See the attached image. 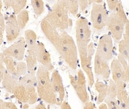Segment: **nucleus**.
<instances>
[{
    "label": "nucleus",
    "instance_id": "f257e3e1",
    "mask_svg": "<svg viewBox=\"0 0 129 109\" xmlns=\"http://www.w3.org/2000/svg\"><path fill=\"white\" fill-rule=\"evenodd\" d=\"M41 28L47 39L54 46L67 65L74 70L78 64V49L71 36L65 30H58L44 18L41 22Z\"/></svg>",
    "mask_w": 129,
    "mask_h": 109
},
{
    "label": "nucleus",
    "instance_id": "f03ea898",
    "mask_svg": "<svg viewBox=\"0 0 129 109\" xmlns=\"http://www.w3.org/2000/svg\"><path fill=\"white\" fill-rule=\"evenodd\" d=\"M36 76V87L39 97L49 104H57V95L53 89L49 70L40 65L37 69Z\"/></svg>",
    "mask_w": 129,
    "mask_h": 109
},
{
    "label": "nucleus",
    "instance_id": "7ed1b4c3",
    "mask_svg": "<svg viewBox=\"0 0 129 109\" xmlns=\"http://www.w3.org/2000/svg\"><path fill=\"white\" fill-rule=\"evenodd\" d=\"M45 19L58 30H64L72 25V21L69 18L68 11L64 6L63 0L56 1Z\"/></svg>",
    "mask_w": 129,
    "mask_h": 109
},
{
    "label": "nucleus",
    "instance_id": "20e7f679",
    "mask_svg": "<svg viewBox=\"0 0 129 109\" xmlns=\"http://www.w3.org/2000/svg\"><path fill=\"white\" fill-rule=\"evenodd\" d=\"M77 49L80 56L81 67L87 76L88 85L92 86L94 84V75L91 67V60L95 52L94 44L93 42H90L87 48H78Z\"/></svg>",
    "mask_w": 129,
    "mask_h": 109
},
{
    "label": "nucleus",
    "instance_id": "39448f33",
    "mask_svg": "<svg viewBox=\"0 0 129 109\" xmlns=\"http://www.w3.org/2000/svg\"><path fill=\"white\" fill-rule=\"evenodd\" d=\"M75 29L77 49L87 48L91 38V30L87 19L80 17L75 23Z\"/></svg>",
    "mask_w": 129,
    "mask_h": 109
},
{
    "label": "nucleus",
    "instance_id": "423d86ee",
    "mask_svg": "<svg viewBox=\"0 0 129 109\" xmlns=\"http://www.w3.org/2000/svg\"><path fill=\"white\" fill-rule=\"evenodd\" d=\"M108 17V13L104 4L96 3L92 4L90 20L93 28L98 30L103 29L106 26Z\"/></svg>",
    "mask_w": 129,
    "mask_h": 109
},
{
    "label": "nucleus",
    "instance_id": "0eeeda50",
    "mask_svg": "<svg viewBox=\"0 0 129 109\" xmlns=\"http://www.w3.org/2000/svg\"><path fill=\"white\" fill-rule=\"evenodd\" d=\"M69 78L71 84L81 102L85 104L89 101V95L86 88V79L83 71L79 69L77 72V76L70 75Z\"/></svg>",
    "mask_w": 129,
    "mask_h": 109
},
{
    "label": "nucleus",
    "instance_id": "6e6552de",
    "mask_svg": "<svg viewBox=\"0 0 129 109\" xmlns=\"http://www.w3.org/2000/svg\"><path fill=\"white\" fill-rule=\"evenodd\" d=\"M110 69L112 73V79L117 86V92L125 89L126 83H127L126 75L121 64L117 59L112 60Z\"/></svg>",
    "mask_w": 129,
    "mask_h": 109
},
{
    "label": "nucleus",
    "instance_id": "1a4fd4ad",
    "mask_svg": "<svg viewBox=\"0 0 129 109\" xmlns=\"http://www.w3.org/2000/svg\"><path fill=\"white\" fill-rule=\"evenodd\" d=\"M106 26L110 32L111 37L114 41H120L122 39L125 25L118 18L114 12L111 13L109 16Z\"/></svg>",
    "mask_w": 129,
    "mask_h": 109
},
{
    "label": "nucleus",
    "instance_id": "9d476101",
    "mask_svg": "<svg viewBox=\"0 0 129 109\" xmlns=\"http://www.w3.org/2000/svg\"><path fill=\"white\" fill-rule=\"evenodd\" d=\"M96 54L108 62L112 59L113 42L111 35L105 34L100 38Z\"/></svg>",
    "mask_w": 129,
    "mask_h": 109
},
{
    "label": "nucleus",
    "instance_id": "9b49d317",
    "mask_svg": "<svg viewBox=\"0 0 129 109\" xmlns=\"http://www.w3.org/2000/svg\"><path fill=\"white\" fill-rule=\"evenodd\" d=\"M4 62L7 71L17 79L27 73L26 64L23 62H18L11 57H5Z\"/></svg>",
    "mask_w": 129,
    "mask_h": 109
},
{
    "label": "nucleus",
    "instance_id": "f8f14e48",
    "mask_svg": "<svg viewBox=\"0 0 129 109\" xmlns=\"http://www.w3.org/2000/svg\"><path fill=\"white\" fill-rule=\"evenodd\" d=\"M25 38L21 37L16 42L3 51L5 57H11L17 61L23 60L26 48Z\"/></svg>",
    "mask_w": 129,
    "mask_h": 109
},
{
    "label": "nucleus",
    "instance_id": "ddd939ff",
    "mask_svg": "<svg viewBox=\"0 0 129 109\" xmlns=\"http://www.w3.org/2000/svg\"><path fill=\"white\" fill-rule=\"evenodd\" d=\"M6 38L8 42H12L17 39L20 33V28L17 22L16 16L14 14L10 15L5 24Z\"/></svg>",
    "mask_w": 129,
    "mask_h": 109
},
{
    "label": "nucleus",
    "instance_id": "4468645a",
    "mask_svg": "<svg viewBox=\"0 0 129 109\" xmlns=\"http://www.w3.org/2000/svg\"><path fill=\"white\" fill-rule=\"evenodd\" d=\"M37 61L41 64V65L46 67L49 71L54 70L50 54L47 50L45 45L43 42H38L36 51Z\"/></svg>",
    "mask_w": 129,
    "mask_h": 109
},
{
    "label": "nucleus",
    "instance_id": "2eb2a0df",
    "mask_svg": "<svg viewBox=\"0 0 129 109\" xmlns=\"http://www.w3.org/2000/svg\"><path fill=\"white\" fill-rule=\"evenodd\" d=\"M94 73L97 76L104 79H108L111 74V69L108 62L95 54L94 60Z\"/></svg>",
    "mask_w": 129,
    "mask_h": 109
},
{
    "label": "nucleus",
    "instance_id": "dca6fc26",
    "mask_svg": "<svg viewBox=\"0 0 129 109\" xmlns=\"http://www.w3.org/2000/svg\"><path fill=\"white\" fill-rule=\"evenodd\" d=\"M51 81L53 89H54L56 95H57L59 96L58 105H60L64 101L65 91H64L62 78L57 70H54L53 71Z\"/></svg>",
    "mask_w": 129,
    "mask_h": 109
},
{
    "label": "nucleus",
    "instance_id": "f3484780",
    "mask_svg": "<svg viewBox=\"0 0 129 109\" xmlns=\"http://www.w3.org/2000/svg\"><path fill=\"white\" fill-rule=\"evenodd\" d=\"M18 79L14 78L12 75H11L7 70L5 72L3 79L2 80V84L3 87L5 88L7 92L11 94H13L16 88L19 85Z\"/></svg>",
    "mask_w": 129,
    "mask_h": 109
},
{
    "label": "nucleus",
    "instance_id": "a211bd4d",
    "mask_svg": "<svg viewBox=\"0 0 129 109\" xmlns=\"http://www.w3.org/2000/svg\"><path fill=\"white\" fill-rule=\"evenodd\" d=\"M26 67L28 73L36 75L37 70V58L35 51L28 49L26 56Z\"/></svg>",
    "mask_w": 129,
    "mask_h": 109
},
{
    "label": "nucleus",
    "instance_id": "6ab92c4d",
    "mask_svg": "<svg viewBox=\"0 0 129 109\" xmlns=\"http://www.w3.org/2000/svg\"><path fill=\"white\" fill-rule=\"evenodd\" d=\"M37 36L34 30L28 29L25 32V41L26 45L28 49L36 52L38 43L37 41Z\"/></svg>",
    "mask_w": 129,
    "mask_h": 109
},
{
    "label": "nucleus",
    "instance_id": "aec40b11",
    "mask_svg": "<svg viewBox=\"0 0 129 109\" xmlns=\"http://www.w3.org/2000/svg\"><path fill=\"white\" fill-rule=\"evenodd\" d=\"M5 6L7 7H12L14 14H18L22 11L26 4V0H5L3 1Z\"/></svg>",
    "mask_w": 129,
    "mask_h": 109
},
{
    "label": "nucleus",
    "instance_id": "412c9836",
    "mask_svg": "<svg viewBox=\"0 0 129 109\" xmlns=\"http://www.w3.org/2000/svg\"><path fill=\"white\" fill-rule=\"evenodd\" d=\"M94 87L97 92H98V98H97V103L101 104L104 101L107 97L108 85L103 82L98 81L94 83Z\"/></svg>",
    "mask_w": 129,
    "mask_h": 109
},
{
    "label": "nucleus",
    "instance_id": "4be33fe9",
    "mask_svg": "<svg viewBox=\"0 0 129 109\" xmlns=\"http://www.w3.org/2000/svg\"><path fill=\"white\" fill-rule=\"evenodd\" d=\"M14 97L18 100L19 101L28 103L29 101V95L26 88L22 85L19 84L16 90L13 93Z\"/></svg>",
    "mask_w": 129,
    "mask_h": 109
},
{
    "label": "nucleus",
    "instance_id": "5701e85b",
    "mask_svg": "<svg viewBox=\"0 0 129 109\" xmlns=\"http://www.w3.org/2000/svg\"><path fill=\"white\" fill-rule=\"evenodd\" d=\"M119 109H129V96L125 89L117 92Z\"/></svg>",
    "mask_w": 129,
    "mask_h": 109
},
{
    "label": "nucleus",
    "instance_id": "b1692460",
    "mask_svg": "<svg viewBox=\"0 0 129 109\" xmlns=\"http://www.w3.org/2000/svg\"><path fill=\"white\" fill-rule=\"evenodd\" d=\"M37 79L36 75H31L27 73L24 76H22L19 79V84L24 86L28 85H33L37 86Z\"/></svg>",
    "mask_w": 129,
    "mask_h": 109
},
{
    "label": "nucleus",
    "instance_id": "393cba45",
    "mask_svg": "<svg viewBox=\"0 0 129 109\" xmlns=\"http://www.w3.org/2000/svg\"><path fill=\"white\" fill-rule=\"evenodd\" d=\"M16 18H17V22L20 29H23L29 19V12L26 10H23L17 14Z\"/></svg>",
    "mask_w": 129,
    "mask_h": 109
},
{
    "label": "nucleus",
    "instance_id": "a878e982",
    "mask_svg": "<svg viewBox=\"0 0 129 109\" xmlns=\"http://www.w3.org/2000/svg\"><path fill=\"white\" fill-rule=\"evenodd\" d=\"M118 50L119 54L127 61L129 65V44L123 39L119 41Z\"/></svg>",
    "mask_w": 129,
    "mask_h": 109
},
{
    "label": "nucleus",
    "instance_id": "bb28decb",
    "mask_svg": "<svg viewBox=\"0 0 129 109\" xmlns=\"http://www.w3.org/2000/svg\"><path fill=\"white\" fill-rule=\"evenodd\" d=\"M63 3L68 12L73 15H76L78 13L79 5L78 1L76 0H63Z\"/></svg>",
    "mask_w": 129,
    "mask_h": 109
},
{
    "label": "nucleus",
    "instance_id": "cd10ccee",
    "mask_svg": "<svg viewBox=\"0 0 129 109\" xmlns=\"http://www.w3.org/2000/svg\"><path fill=\"white\" fill-rule=\"evenodd\" d=\"M113 12L115 14V15L117 16L118 18L120 19L124 25H125L127 21L128 20V19H127L126 14H125L121 1H120V3H118V4L117 5V7L115 9V10Z\"/></svg>",
    "mask_w": 129,
    "mask_h": 109
},
{
    "label": "nucleus",
    "instance_id": "c85d7f7f",
    "mask_svg": "<svg viewBox=\"0 0 129 109\" xmlns=\"http://www.w3.org/2000/svg\"><path fill=\"white\" fill-rule=\"evenodd\" d=\"M26 90L28 91L29 95V104H34L36 103L37 100H38V95L37 93L35 87L36 86L33 85H28L26 86Z\"/></svg>",
    "mask_w": 129,
    "mask_h": 109
},
{
    "label": "nucleus",
    "instance_id": "c756f323",
    "mask_svg": "<svg viewBox=\"0 0 129 109\" xmlns=\"http://www.w3.org/2000/svg\"><path fill=\"white\" fill-rule=\"evenodd\" d=\"M35 15L40 16L44 12V3L41 0H33L30 1Z\"/></svg>",
    "mask_w": 129,
    "mask_h": 109
},
{
    "label": "nucleus",
    "instance_id": "7c9ffc66",
    "mask_svg": "<svg viewBox=\"0 0 129 109\" xmlns=\"http://www.w3.org/2000/svg\"><path fill=\"white\" fill-rule=\"evenodd\" d=\"M111 99H117V86L112 79L109 80V84L108 85L107 97Z\"/></svg>",
    "mask_w": 129,
    "mask_h": 109
},
{
    "label": "nucleus",
    "instance_id": "2f4dec72",
    "mask_svg": "<svg viewBox=\"0 0 129 109\" xmlns=\"http://www.w3.org/2000/svg\"><path fill=\"white\" fill-rule=\"evenodd\" d=\"M117 59L118 60L119 62H120V63L121 64L122 66L123 67L124 70V72L127 77V83L129 84V65L128 63H127V61L125 60L120 54H118V55Z\"/></svg>",
    "mask_w": 129,
    "mask_h": 109
},
{
    "label": "nucleus",
    "instance_id": "473e14b6",
    "mask_svg": "<svg viewBox=\"0 0 129 109\" xmlns=\"http://www.w3.org/2000/svg\"><path fill=\"white\" fill-rule=\"evenodd\" d=\"M105 103L108 107V109H119L118 102L117 99H111L106 97L105 100Z\"/></svg>",
    "mask_w": 129,
    "mask_h": 109
},
{
    "label": "nucleus",
    "instance_id": "72a5a7b5",
    "mask_svg": "<svg viewBox=\"0 0 129 109\" xmlns=\"http://www.w3.org/2000/svg\"><path fill=\"white\" fill-rule=\"evenodd\" d=\"M4 57L5 56L3 52H1L0 53V82L2 81L5 72L7 70L4 66Z\"/></svg>",
    "mask_w": 129,
    "mask_h": 109
},
{
    "label": "nucleus",
    "instance_id": "f704fd0d",
    "mask_svg": "<svg viewBox=\"0 0 129 109\" xmlns=\"http://www.w3.org/2000/svg\"><path fill=\"white\" fill-rule=\"evenodd\" d=\"M0 109H17V108L12 102L4 101L0 99Z\"/></svg>",
    "mask_w": 129,
    "mask_h": 109
},
{
    "label": "nucleus",
    "instance_id": "c9c22d12",
    "mask_svg": "<svg viewBox=\"0 0 129 109\" xmlns=\"http://www.w3.org/2000/svg\"><path fill=\"white\" fill-rule=\"evenodd\" d=\"M120 1H118V0H108L106 1L109 11H111L112 13L114 12Z\"/></svg>",
    "mask_w": 129,
    "mask_h": 109
},
{
    "label": "nucleus",
    "instance_id": "e433bc0d",
    "mask_svg": "<svg viewBox=\"0 0 129 109\" xmlns=\"http://www.w3.org/2000/svg\"><path fill=\"white\" fill-rule=\"evenodd\" d=\"M123 39L129 44V20L128 19L124 27V32L123 33Z\"/></svg>",
    "mask_w": 129,
    "mask_h": 109
},
{
    "label": "nucleus",
    "instance_id": "4c0bfd02",
    "mask_svg": "<svg viewBox=\"0 0 129 109\" xmlns=\"http://www.w3.org/2000/svg\"><path fill=\"white\" fill-rule=\"evenodd\" d=\"M3 2L2 1H0V26L3 29H5V21H4V16L2 14V12H1V10H2L3 8Z\"/></svg>",
    "mask_w": 129,
    "mask_h": 109
},
{
    "label": "nucleus",
    "instance_id": "58836bf2",
    "mask_svg": "<svg viewBox=\"0 0 129 109\" xmlns=\"http://www.w3.org/2000/svg\"><path fill=\"white\" fill-rule=\"evenodd\" d=\"M79 8L80 9V10L81 12L84 11L86 8L88 7V0H83V1H78Z\"/></svg>",
    "mask_w": 129,
    "mask_h": 109
},
{
    "label": "nucleus",
    "instance_id": "ea45409f",
    "mask_svg": "<svg viewBox=\"0 0 129 109\" xmlns=\"http://www.w3.org/2000/svg\"><path fill=\"white\" fill-rule=\"evenodd\" d=\"M95 105L92 102L88 101L84 104L83 109H94Z\"/></svg>",
    "mask_w": 129,
    "mask_h": 109
},
{
    "label": "nucleus",
    "instance_id": "a19ab883",
    "mask_svg": "<svg viewBox=\"0 0 129 109\" xmlns=\"http://www.w3.org/2000/svg\"><path fill=\"white\" fill-rule=\"evenodd\" d=\"M61 109H72L69 103L66 101H63L60 104Z\"/></svg>",
    "mask_w": 129,
    "mask_h": 109
},
{
    "label": "nucleus",
    "instance_id": "79ce46f5",
    "mask_svg": "<svg viewBox=\"0 0 129 109\" xmlns=\"http://www.w3.org/2000/svg\"><path fill=\"white\" fill-rule=\"evenodd\" d=\"M4 29L0 26V46L1 45V44H3V40H4V38H3V33H4Z\"/></svg>",
    "mask_w": 129,
    "mask_h": 109
},
{
    "label": "nucleus",
    "instance_id": "37998d69",
    "mask_svg": "<svg viewBox=\"0 0 129 109\" xmlns=\"http://www.w3.org/2000/svg\"><path fill=\"white\" fill-rule=\"evenodd\" d=\"M35 109H46V107L43 103H40L37 105Z\"/></svg>",
    "mask_w": 129,
    "mask_h": 109
},
{
    "label": "nucleus",
    "instance_id": "c03bdc74",
    "mask_svg": "<svg viewBox=\"0 0 129 109\" xmlns=\"http://www.w3.org/2000/svg\"><path fill=\"white\" fill-rule=\"evenodd\" d=\"M99 109H108V107L105 103H101L99 105Z\"/></svg>",
    "mask_w": 129,
    "mask_h": 109
},
{
    "label": "nucleus",
    "instance_id": "a18cd8bd",
    "mask_svg": "<svg viewBox=\"0 0 129 109\" xmlns=\"http://www.w3.org/2000/svg\"><path fill=\"white\" fill-rule=\"evenodd\" d=\"M28 107H29V105H28V104H25L23 105V109H26V108H28Z\"/></svg>",
    "mask_w": 129,
    "mask_h": 109
},
{
    "label": "nucleus",
    "instance_id": "49530a36",
    "mask_svg": "<svg viewBox=\"0 0 129 109\" xmlns=\"http://www.w3.org/2000/svg\"><path fill=\"white\" fill-rule=\"evenodd\" d=\"M128 96H129V95H128Z\"/></svg>",
    "mask_w": 129,
    "mask_h": 109
}]
</instances>
